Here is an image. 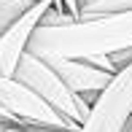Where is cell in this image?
<instances>
[{"instance_id":"6da1fadb","label":"cell","mask_w":132,"mask_h":132,"mask_svg":"<svg viewBox=\"0 0 132 132\" xmlns=\"http://www.w3.org/2000/svg\"><path fill=\"white\" fill-rule=\"evenodd\" d=\"M132 49V11L81 16L68 24H38L27 43V51L40 59H94L113 57Z\"/></svg>"},{"instance_id":"7a4b0ae2","label":"cell","mask_w":132,"mask_h":132,"mask_svg":"<svg viewBox=\"0 0 132 132\" xmlns=\"http://www.w3.org/2000/svg\"><path fill=\"white\" fill-rule=\"evenodd\" d=\"M14 78L19 84H24L27 89H32V92L38 94L43 103H49L62 119H68L70 124H76V127L81 129L84 119H86V113H89V103L65 86L62 78L49 68V62H43L40 57L24 51L22 59H19V65H16Z\"/></svg>"},{"instance_id":"3957f363","label":"cell","mask_w":132,"mask_h":132,"mask_svg":"<svg viewBox=\"0 0 132 132\" xmlns=\"http://www.w3.org/2000/svg\"><path fill=\"white\" fill-rule=\"evenodd\" d=\"M132 119V62L92 100L78 132H124Z\"/></svg>"},{"instance_id":"277c9868","label":"cell","mask_w":132,"mask_h":132,"mask_svg":"<svg viewBox=\"0 0 132 132\" xmlns=\"http://www.w3.org/2000/svg\"><path fill=\"white\" fill-rule=\"evenodd\" d=\"M0 105L14 116V121L19 127H51V129L78 132L76 124L62 119L49 103H43L32 89H27L16 78H3L0 76Z\"/></svg>"},{"instance_id":"5b68a950","label":"cell","mask_w":132,"mask_h":132,"mask_svg":"<svg viewBox=\"0 0 132 132\" xmlns=\"http://www.w3.org/2000/svg\"><path fill=\"white\" fill-rule=\"evenodd\" d=\"M51 5H54L51 0H38L24 16H19L14 24L0 35V76H3V78H14L16 65H19L22 54L27 51V43H30V38H32L35 27L40 24L43 14Z\"/></svg>"},{"instance_id":"8992f818","label":"cell","mask_w":132,"mask_h":132,"mask_svg":"<svg viewBox=\"0 0 132 132\" xmlns=\"http://www.w3.org/2000/svg\"><path fill=\"white\" fill-rule=\"evenodd\" d=\"M43 62H49V68L62 78L65 86H68L70 92H76L78 97H84L89 105H92V100L97 97L108 84H111V78H113V73L97 68V65L89 62V59H59V57H49V59H43Z\"/></svg>"},{"instance_id":"52a82bcc","label":"cell","mask_w":132,"mask_h":132,"mask_svg":"<svg viewBox=\"0 0 132 132\" xmlns=\"http://www.w3.org/2000/svg\"><path fill=\"white\" fill-rule=\"evenodd\" d=\"M116 11H132V0H81V16L116 14Z\"/></svg>"},{"instance_id":"ba28073f","label":"cell","mask_w":132,"mask_h":132,"mask_svg":"<svg viewBox=\"0 0 132 132\" xmlns=\"http://www.w3.org/2000/svg\"><path fill=\"white\" fill-rule=\"evenodd\" d=\"M32 0H0V35L14 24L19 16H24L32 8Z\"/></svg>"},{"instance_id":"9c48e42d","label":"cell","mask_w":132,"mask_h":132,"mask_svg":"<svg viewBox=\"0 0 132 132\" xmlns=\"http://www.w3.org/2000/svg\"><path fill=\"white\" fill-rule=\"evenodd\" d=\"M0 121H3V124H14V127H19V124H16V121H14V116H11V113H8V111H5V108H3V105H0Z\"/></svg>"},{"instance_id":"30bf717a","label":"cell","mask_w":132,"mask_h":132,"mask_svg":"<svg viewBox=\"0 0 132 132\" xmlns=\"http://www.w3.org/2000/svg\"><path fill=\"white\" fill-rule=\"evenodd\" d=\"M5 132H30V129H27V127H14V124H8Z\"/></svg>"},{"instance_id":"8fae6325","label":"cell","mask_w":132,"mask_h":132,"mask_svg":"<svg viewBox=\"0 0 132 132\" xmlns=\"http://www.w3.org/2000/svg\"><path fill=\"white\" fill-rule=\"evenodd\" d=\"M51 3H54V8H57V11H62V0H51Z\"/></svg>"},{"instance_id":"7c38bea8","label":"cell","mask_w":132,"mask_h":132,"mask_svg":"<svg viewBox=\"0 0 132 132\" xmlns=\"http://www.w3.org/2000/svg\"><path fill=\"white\" fill-rule=\"evenodd\" d=\"M124 132H132V119H129V124H127V129H124Z\"/></svg>"}]
</instances>
